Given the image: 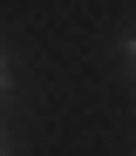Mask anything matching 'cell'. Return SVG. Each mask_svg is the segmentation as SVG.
<instances>
[{
  "label": "cell",
  "mask_w": 136,
  "mask_h": 156,
  "mask_svg": "<svg viewBox=\"0 0 136 156\" xmlns=\"http://www.w3.org/2000/svg\"><path fill=\"white\" fill-rule=\"evenodd\" d=\"M7 95H14V61L0 55V102H7Z\"/></svg>",
  "instance_id": "6da1fadb"
},
{
  "label": "cell",
  "mask_w": 136,
  "mask_h": 156,
  "mask_svg": "<svg viewBox=\"0 0 136 156\" xmlns=\"http://www.w3.org/2000/svg\"><path fill=\"white\" fill-rule=\"evenodd\" d=\"M123 61H129V75H136V27L123 34Z\"/></svg>",
  "instance_id": "7a4b0ae2"
},
{
  "label": "cell",
  "mask_w": 136,
  "mask_h": 156,
  "mask_svg": "<svg viewBox=\"0 0 136 156\" xmlns=\"http://www.w3.org/2000/svg\"><path fill=\"white\" fill-rule=\"evenodd\" d=\"M0 156H7V143H0Z\"/></svg>",
  "instance_id": "3957f363"
},
{
  "label": "cell",
  "mask_w": 136,
  "mask_h": 156,
  "mask_svg": "<svg viewBox=\"0 0 136 156\" xmlns=\"http://www.w3.org/2000/svg\"><path fill=\"white\" fill-rule=\"evenodd\" d=\"M7 156H14V149H7Z\"/></svg>",
  "instance_id": "277c9868"
}]
</instances>
